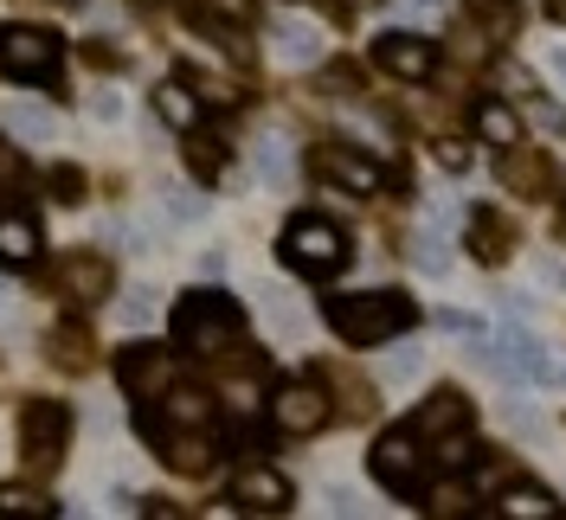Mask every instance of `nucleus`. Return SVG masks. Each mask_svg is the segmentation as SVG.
I'll list each match as a JSON object with an SVG mask.
<instances>
[{"label": "nucleus", "mask_w": 566, "mask_h": 520, "mask_svg": "<svg viewBox=\"0 0 566 520\" xmlns=\"http://www.w3.org/2000/svg\"><path fill=\"white\" fill-rule=\"evenodd\" d=\"M328 328L342 335L348 347H380V341H399L419 309H412V296H399V289H360V296H328Z\"/></svg>", "instance_id": "nucleus-1"}, {"label": "nucleus", "mask_w": 566, "mask_h": 520, "mask_svg": "<svg viewBox=\"0 0 566 520\" xmlns=\"http://www.w3.org/2000/svg\"><path fill=\"white\" fill-rule=\"evenodd\" d=\"M239 328H245V309L226 289H187L175 303V341L187 353H219L239 341Z\"/></svg>", "instance_id": "nucleus-2"}, {"label": "nucleus", "mask_w": 566, "mask_h": 520, "mask_svg": "<svg viewBox=\"0 0 566 520\" xmlns=\"http://www.w3.org/2000/svg\"><path fill=\"white\" fill-rule=\"evenodd\" d=\"M283 264L296 270V277H310V283H322V277H335L342 264H348V232L335 225V219H322V212H296L290 225H283Z\"/></svg>", "instance_id": "nucleus-3"}, {"label": "nucleus", "mask_w": 566, "mask_h": 520, "mask_svg": "<svg viewBox=\"0 0 566 520\" xmlns=\"http://www.w3.org/2000/svg\"><path fill=\"white\" fill-rule=\"evenodd\" d=\"M367 469H374V482L387 488V495H419L424 488V437L412 431V424H399V431H387L380 444H374V456H367Z\"/></svg>", "instance_id": "nucleus-4"}, {"label": "nucleus", "mask_w": 566, "mask_h": 520, "mask_svg": "<svg viewBox=\"0 0 566 520\" xmlns=\"http://www.w3.org/2000/svg\"><path fill=\"white\" fill-rule=\"evenodd\" d=\"M0 71L20 84H45L59 71V33L45 26H0Z\"/></svg>", "instance_id": "nucleus-5"}, {"label": "nucleus", "mask_w": 566, "mask_h": 520, "mask_svg": "<svg viewBox=\"0 0 566 520\" xmlns=\"http://www.w3.org/2000/svg\"><path fill=\"white\" fill-rule=\"evenodd\" d=\"M483 360H490L495 373H509V380L560 385V367L547 360V347L534 341L528 328H502V335H490V347H483Z\"/></svg>", "instance_id": "nucleus-6"}, {"label": "nucleus", "mask_w": 566, "mask_h": 520, "mask_svg": "<svg viewBox=\"0 0 566 520\" xmlns=\"http://www.w3.org/2000/svg\"><path fill=\"white\" fill-rule=\"evenodd\" d=\"M71 444V405L65 399H33L27 405V417H20V450H27V463H59Z\"/></svg>", "instance_id": "nucleus-7"}, {"label": "nucleus", "mask_w": 566, "mask_h": 520, "mask_svg": "<svg viewBox=\"0 0 566 520\" xmlns=\"http://www.w3.org/2000/svg\"><path fill=\"white\" fill-rule=\"evenodd\" d=\"M328 417H335V405H328L322 385H283L277 399H271V424H277L283 437H316Z\"/></svg>", "instance_id": "nucleus-8"}, {"label": "nucleus", "mask_w": 566, "mask_h": 520, "mask_svg": "<svg viewBox=\"0 0 566 520\" xmlns=\"http://www.w3.org/2000/svg\"><path fill=\"white\" fill-rule=\"evenodd\" d=\"M290 501H296V488H290V476L271 469V463H245V469L232 476V508H245V514H283Z\"/></svg>", "instance_id": "nucleus-9"}, {"label": "nucleus", "mask_w": 566, "mask_h": 520, "mask_svg": "<svg viewBox=\"0 0 566 520\" xmlns=\"http://www.w3.org/2000/svg\"><path fill=\"white\" fill-rule=\"evenodd\" d=\"M316 173H322V180H335V187L354 193V200H367V193H380V187H387V173L374 168L367 155L342 148V141H322V148H316Z\"/></svg>", "instance_id": "nucleus-10"}, {"label": "nucleus", "mask_w": 566, "mask_h": 520, "mask_svg": "<svg viewBox=\"0 0 566 520\" xmlns=\"http://www.w3.org/2000/svg\"><path fill=\"white\" fill-rule=\"evenodd\" d=\"M374 65L392 71V77H406V84H424L438 71V45L419 33H380L374 39Z\"/></svg>", "instance_id": "nucleus-11"}, {"label": "nucleus", "mask_w": 566, "mask_h": 520, "mask_svg": "<svg viewBox=\"0 0 566 520\" xmlns=\"http://www.w3.org/2000/svg\"><path fill=\"white\" fill-rule=\"evenodd\" d=\"M116 380L129 399H155V392H168V353L155 341H136L116 353Z\"/></svg>", "instance_id": "nucleus-12"}, {"label": "nucleus", "mask_w": 566, "mask_h": 520, "mask_svg": "<svg viewBox=\"0 0 566 520\" xmlns=\"http://www.w3.org/2000/svg\"><path fill=\"white\" fill-rule=\"evenodd\" d=\"M470 257L476 264H502L509 251H515V225H509V212H495V206H476L470 212Z\"/></svg>", "instance_id": "nucleus-13"}, {"label": "nucleus", "mask_w": 566, "mask_h": 520, "mask_svg": "<svg viewBox=\"0 0 566 520\" xmlns=\"http://www.w3.org/2000/svg\"><path fill=\"white\" fill-rule=\"evenodd\" d=\"M470 417H476L470 412V399L444 385V392H431L419 412H412V431H419V437H451V431H470Z\"/></svg>", "instance_id": "nucleus-14"}, {"label": "nucleus", "mask_w": 566, "mask_h": 520, "mask_svg": "<svg viewBox=\"0 0 566 520\" xmlns=\"http://www.w3.org/2000/svg\"><path fill=\"white\" fill-rule=\"evenodd\" d=\"M470 123H476V141H490V148H502V155H515V148H522V116L502 104V97H476Z\"/></svg>", "instance_id": "nucleus-15"}, {"label": "nucleus", "mask_w": 566, "mask_h": 520, "mask_svg": "<svg viewBox=\"0 0 566 520\" xmlns=\"http://www.w3.org/2000/svg\"><path fill=\"white\" fill-rule=\"evenodd\" d=\"M495 514L502 520H560V501H554V488H541V482H509L495 495Z\"/></svg>", "instance_id": "nucleus-16"}, {"label": "nucleus", "mask_w": 566, "mask_h": 520, "mask_svg": "<svg viewBox=\"0 0 566 520\" xmlns=\"http://www.w3.org/2000/svg\"><path fill=\"white\" fill-rule=\"evenodd\" d=\"M59 289L71 303H104L109 296V264L104 257H65L59 264Z\"/></svg>", "instance_id": "nucleus-17"}, {"label": "nucleus", "mask_w": 566, "mask_h": 520, "mask_svg": "<svg viewBox=\"0 0 566 520\" xmlns=\"http://www.w3.org/2000/svg\"><path fill=\"white\" fill-rule=\"evenodd\" d=\"M0 264L7 270H33L39 264V225L27 212H7L0 219Z\"/></svg>", "instance_id": "nucleus-18"}, {"label": "nucleus", "mask_w": 566, "mask_h": 520, "mask_svg": "<svg viewBox=\"0 0 566 520\" xmlns=\"http://www.w3.org/2000/svg\"><path fill=\"white\" fill-rule=\"evenodd\" d=\"M155 116L187 136V129H200V97H193L180 77H168V84H155Z\"/></svg>", "instance_id": "nucleus-19"}, {"label": "nucleus", "mask_w": 566, "mask_h": 520, "mask_svg": "<svg viewBox=\"0 0 566 520\" xmlns=\"http://www.w3.org/2000/svg\"><path fill=\"white\" fill-rule=\"evenodd\" d=\"M412 264H419L424 277H444V270H451V238H444L438 212H431L419 232H412Z\"/></svg>", "instance_id": "nucleus-20"}, {"label": "nucleus", "mask_w": 566, "mask_h": 520, "mask_svg": "<svg viewBox=\"0 0 566 520\" xmlns=\"http://www.w3.org/2000/svg\"><path fill=\"white\" fill-rule=\"evenodd\" d=\"M0 129H7V136H27V141H52L59 136L52 109H39V104H7L0 109Z\"/></svg>", "instance_id": "nucleus-21"}, {"label": "nucleus", "mask_w": 566, "mask_h": 520, "mask_svg": "<svg viewBox=\"0 0 566 520\" xmlns=\"http://www.w3.org/2000/svg\"><path fill=\"white\" fill-rule=\"evenodd\" d=\"M277 52L290 59V65H316L322 59L316 26H303V20H277Z\"/></svg>", "instance_id": "nucleus-22"}, {"label": "nucleus", "mask_w": 566, "mask_h": 520, "mask_svg": "<svg viewBox=\"0 0 566 520\" xmlns=\"http://www.w3.org/2000/svg\"><path fill=\"white\" fill-rule=\"evenodd\" d=\"M258 173H264V187H290L296 161H290V141H283V136H264V141H258Z\"/></svg>", "instance_id": "nucleus-23"}, {"label": "nucleus", "mask_w": 566, "mask_h": 520, "mask_svg": "<svg viewBox=\"0 0 566 520\" xmlns=\"http://www.w3.org/2000/svg\"><path fill=\"white\" fill-rule=\"evenodd\" d=\"M161 417H168V424H207L212 399H207V392H193V385H175V392H168V405H161Z\"/></svg>", "instance_id": "nucleus-24"}, {"label": "nucleus", "mask_w": 566, "mask_h": 520, "mask_svg": "<svg viewBox=\"0 0 566 520\" xmlns=\"http://www.w3.org/2000/svg\"><path fill=\"white\" fill-rule=\"evenodd\" d=\"M463 476H470L476 495H502V488L515 482V469H509L502 456H470V469H463Z\"/></svg>", "instance_id": "nucleus-25"}, {"label": "nucleus", "mask_w": 566, "mask_h": 520, "mask_svg": "<svg viewBox=\"0 0 566 520\" xmlns=\"http://www.w3.org/2000/svg\"><path fill=\"white\" fill-rule=\"evenodd\" d=\"M161 206H168V219H175V225H200V219H207V200H200L193 187H180V180H168V187H161Z\"/></svg>", "instance_id": "nucleus-26"}, {"label": "nucleus", "mask_w": 566, "mask_h": 520, "mask_svg": "<svg viewBox=\"0 0 566 520\" xmlns=\"http://www.w3.org/2000/svg\"><path fill=\"white\" fill-rule=\"evenodd\" d=\"M264 315H271V328H277L283 341H296V335H303V315H296V303H290V289H277V283L264 289Z\"/></svg>", "instance_id": "nucleus-27"}, {"label": "nucleus", "mask_w": 566, "mask_h": 520, "mask_svg": "<svg viewBox=\"0 0 566 520\" xmlns=\"http://www.w3.org/2000/svg\"><path fill=\"white\" fill-rule=\"evenodd\" d=\"M463 7H470L490 33H515V26H522V7H515V0H463Z\"/></svg>", "instance_id": "nucleus-28"}, {"label": "nucleus", "mask_w": 566, "mask_h": 520, "mask_svg": "<svg viewBox=\"0 0 566 520\" xmlns=\"http://www.w3.org/2000/svg\"><path fill=\"white\" fill-rule=\"evenodd\" d=\"M187 161H193V173L219 180V168H226V148H219L212 136H200V129H187Z\"/></svg>", "instance_id": "nucleus-29"}, {"label": "nucleus", "mask_w": 566, "mask_h": 520, "mask_svg": "<svg viewBox=\"0 0 566 520\" xmlns=\"http://www.w3.org/2000/svg\"><path fill=\"white\" fill-rule=\"evenodd\" d=\"M470 501H476V488H470V476H463V482H438L424 508H431V514H463Z\"/></svg>", "instance_id": "nucleus-30"}, {"label": "nucleus", "mask_w": 566, "mask_h": 520, "mask_svg": "<svg viewBox=\"0 0 566 520\" xmlns=\"http://www.w3.org/2000/svg\"><path fill=\"white\" fill-rule=\"evenodd\" d=\"M0 514H52V501L33 488H0Z\"/></svg>", "instance_id": "nucleus-31"}, {"label": "nucleus", "mask_w": 566, "mask_h": 520, "mask_svg": "<svg viewBox=\"0 0 566 520\" xmlns=\"http://www.w3.org/2000/svg\"><path fill=\"white\" fill-rule=\"evenodd\" d=\"M470 456H476V444H470L463 431H451V437H438V469H470Z\"/></svg>", "instance_id": "nucleus-32"}, {"label": "nucleus", "mask_w": 566, "mask_h": 520, "mask_svg": "<svg viewBox=\"0 0 566 520\" xmlns=\"http://www.w3.org/2000/svg\"><path fill=\"white\" fill-rule=\"evenodd\" d=\"M116 315H123L129 328H148V321H155V303H148V289H129V296L116 303Z\"/></svg>", "instance_id": "nucleus-33"}, {"label": "nucleus", "mask_w": 566, "mask_h": 520, "mask_svg": "<svg viewBox=\"0 0 566 520\" xmlns=\"http://www.w3.org/2000/svg\"><path fill=\"white\" fill-rule=\"evenodd\" d=\"M419 373H424V353H419V347H399V353L387 360V380L392 385H399V380H419Z\"/></svg>", "instance_id": "nucleus-34"}, {"label": "nucleus", "mask_w": 566, "mask_h": 520, "mask_svg": "<svg viewBox=\"0 0 566 520\" xmlns=\"http://www.w3.org/2000/svg\"><path fill=\"white\" fill-rule=\"evenodd\" d=\"M84 109H91L97 123H123V97H116V91H91V97H84Z\"/></svg>", "instance_id": "nucleus-35"}, {"label": "nucleus", "mask_w": 566, "mask_h": 520, "mask_svg": "<svg viewBox=\"0 0 566 520\" xmlns=\"http://www.w3.org/2000/svg\"><path fill=\"white\" fill-rule=\"evenodd\" d=\"M431 155H438V168H444V173L470 168V148H463V141H431Z\"/></svg>", "instance_id": "nucleus-36"}, {"label": "nucleus", "mask_w": 566, "mask_h": 520, "mask_svg": "<svg viewBox=\"0 0 566 520\" xmlns=\"http://www.w3.org/2000/svg\"><path fill=\"white\" fill-rule=\"evenodd\" d=\"M52 187H59V206H77V200H84V173L77 168H59L52 173Z\"/></svg>", "instance_id": "nucleus-37"}, {"label": "nucleus", "mask_w": 566, "mask_h": 520, "mask_svg": "<svg viewBox=\"0 0 566 520\" xmlns=\"http://www.w3.org/2000/svg\"><path fill=\"white\" fill-rule=\"evenodd\" d=\"M59 360H65V367H84V360H91V353H84V335H77V328H59Z\"/></svg>", "instance_id": "nucleus-38"}, {"label": "nucleus", "mask_w": 566, "mask_h": 520, "mask_svg": "<svg viewBox=\"0 0 566 520\" xmlns=\"http://www.w3.org/2000/svg\"><path fill=\"white\" fill-rule=\"evenodd\" d=\"M438 321H444L451 335H470V341H483V335H490V328H483L476 315H458V309H444V315H438Z\"/></svg>", "instance_id": "nucleus-39"}, {"label": "nucleus", "mask_w": 566, "mask_h": 520, "mask_svg": "<svg viewBox=\"0 0 566 520\" xmlns=\"http://www.w3.org/2000/svg\"><path fill=\"white\" fill-rule=\"evenodd\" d=\"M322 508H328V514H360V501H354V488H328V495H322Z\"/></svg>", "instance_id": "nucleus-40"}, {"label": "nucleus", "mask_w": 566, "mask_h": 520, "mask_svg": "<svg viewBox=\"0 0 566 520\" xmlns=\"http://www.w3.org/2000/svg\"><path fill=\"white\" fill-rule=\"evenodd\" d=\"M0 180H20V155H13L7 141H0Z\"/></svg>", "instance_id": "nucleus-41"}, {"label": "nucleus", "mask_w": 566, "mask_h": 520, "mask_svg": "<svg viewBox=\"0 0 566 520\" xmlns=\"http://www.w3.org/2000/svg\"><path fill=\"white\" fill-rule=\"evenodd\" d=\"M547 77H554V84L566 91V52H547Z\"/></svg>", "instance_id": "nucleus-42"}, {"label": "nucleus", "mask_w": 566, "mask_h": 520, "mask_svg": "<svg viewBox=\"0 0 566 520\" xmlns=\"http://www.w3.org/2000/svg\"><path fill=\"white\" fill-rule=\"evenodd\" d=\"M547 20H560L566 26V0H547Z\"/></svg>", "instance_id": "nucleus-43"}, {"label": "nucleus", "mask_w": 566, "mask_h": 520, "mask_svg": "<svg viewBox=\"0 0 566 520\" xmlns=\"http://www.w3.org/2000/svg\"><path fill=\"white\" fill-rule=\"evenodd\" d=\"M419 7H444V0H419Z\"/></svg>", "instance_id": "nucleus-44"}, {"label": "nucleus", "mask_w": 566, "mask_h": 520, "mask_svg": "<svg viewBox=\"0 0 566 520\" xmlns=\"http://www.w3.org/2000/svg\"><path fill=\"white\" fill-rule=\"evenodd\" d=\"M560 385H566V367H560Z\"/></svg>", "instance_id": "nucleus-45"}, {"label": "nucleus", "mask_w": 566, "mask_h": 520, "mask_svg": "<svg viewBox=\"0 0 566 520\" xmlns=\"http://www.w3.org/2000/svg\"><path fill=\"white\" fill-rule=\"evenodd\" d=\"M0 303H7V289H0Z\"/></svg>", "instance_id": "nucleus-46"}, {"label": "nucleus", "mask_w": 566, "mask_h": 520, "mask_svg": "<svg viewBox=\"0 0 566 520\" xmlns=\"http://www.w3.org/2000/svg\"><path fill=\"white\" fill-rule=\"evenodd\" d=\"M65 7H77V0H65Z\"/></svg>", "instance_id": "nucleus-47"}]
</instances>
